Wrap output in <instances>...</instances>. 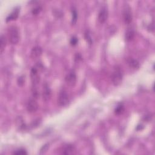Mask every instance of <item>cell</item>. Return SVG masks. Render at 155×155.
<instances>
[{
	"mask_svg": "<svg viewBox=\"0 0 155 155\" xmlns=\"http://www.w3.org/2000/svg\"><path fill=\"white\" fill-rule=\"evenodd\" d=\"M38 102H36V100L35 98H33V99H30L29 102L27 103V110L28 112L30 113H35L38 109Z\"/></svg>",
	"mask_w": 155,
	"mask_h": 155,
	"instance_id": "5b68a950",
	"label": "cell"
},
{
	"mask_svg": "<svg viewBox=\"0 0 155 155\" xmlns=\"http://www.w3.org/2000/svg\"><path fill=\"white\" fill-rule=\"evenodd\" d=\"M123 18L124 22L126 24H130L132 21V15L130 12L129 8H126L123 13Z\"/></svg>",
	"mask_w": 155,
	"mask_h": 155,
	"instance_id": "9c48e42d",
	"label": "cell"
},
{
	"mask_svg": "<svg viewBox=\"0 0 155 155\" xmlns=\"http://www.w3.org/2000/svg\"><path fill=\"white\" fill-rule=\"evenodd\" d=\"M19 84H20V85H21V84H22L23 83H24V81H23V79L22 78H20V79H19Z\"/></svg>",
	"mask_w": 155,
	"mask_h": 155,
	"instance_id": "7402d4cb",
	"label": "cell"
},
{
	"mask_svg": "<svg viewBox=\"0 0 155 155\" xmlns=\"http://www.w3.org/2000/svg\"><path fill=\"white\" fill-rule=\"evenodd\" d=\"M43 50L40 46H35L31 51V57L34 59L39 58L42 55Z\"/></svg>",
	"mask_w": 155,
	"mask_h": 155,
	"instance_id": "ba28073f",
	"label": "cell"
},
{
	"mask_svg": "<svg viewBox=\"0 0 155 155\" xmlns=\"http://www.w3.org/2000/svg\"><path fill=\"white\" fill-rule=\"evenodd\" d=\"M128 64L129 65V66L133 69H138L139 67V64L137 61V60H135L134 59H129L128 61Z\"/></svg>",
	"mask_w": 155,
	"mask_h": 155,
	"instance_id": "9a60e30c",
	"label": "cell"
},
{
	"mask_svg": "<svg viewBox=\"0 0 155 155\" xmlns=\"http://www.w3.org/2000/svg\"><path fill=\"white\" fill-rule=\"evenodd\" d=\"M30 77L33 85H34V86H36L40 82V77L38 71V69L36 67H33L31 69Z\"/></svg>",
	"mask_w": 155,
	"mask_h": 155,
	"instance_id": "8992f818",
	"label": "cell"
},
{
	"mask_svg": "<svg viewBox=\"0 0 155 155\" xmlns=\"http://www.w3.org/2000/svg\"><path fill=\"white\" fill-rule=\"evenodd\" d=\"M124 111V106L122 104H120L118 106H117L115 110V112L116 115H121L123 113Z\"/></svg>",
	"mask_w": 155,
	"mask_h": 155,
	"instance_id": "2e32d148",
	"label": "cell"
},
{
	"mask_svg": "<svg viewBox=\"0 0 155 155\" xmlns=\"http://www.w3.org/2000/svg\"><path fill=\"white\" fill-rule=\"evenodd\" d=\"M9 38L10 43L13 45H16L20 41V33L16 27H11L9 30Z\"/></svg>",
	"mask_w": 155,
	"mask_h": 155,
	"instance_id": "6da1fadb",
	"label": "cell"
},
{
	"mask_svg": "<svg viewBox=\"0 0 155 155\" xmlns=\"http://www.w3.org/2000/svg\"><path fill=\"white\" fill-rule=\"evenodd\" d=\"M13 154H20V155H23V154H27V153L24 150H22V149H20V150H17V151L13 153Z\"/></svg>",
	"mask_w": 155,
	"mask_h": 155,
	"instance_id": "44dd1931",
	"label": "cell"
},
{
	"mask_svg": "<svg viewBox=\"0 0 155 155\" xmlns=\"http://www.w3.org/2000/svg\"><path fill=\"white\" fill-rule=\"evenodd\" d=\"M19 9H15V11H14L13 12H12V13L10 15H9L7 16V18H6V21L9 22L11 21H13L17 19V18L18 17V15H19Z\"/></svg>",
	"mask_w": 155,
	"mask_h": 155,
	"instance_id": "7c38bea8",
	"label": "cell"
},
{
	"mask_svg": "<svg viewBox=\"0 0 155 155\" xmlns=\"http://www.w3.org/2000/svg\"><path fill=\"white\" fill-rule=\"evenodd\" d=\"M32 95H33V96H34V98H35V99H36V100H37L40 96V93L38 92V90H37V88H35V87H34V88H33Z\"/></svg>",
	"mask_w": 155,
	"mask_h": 155,
	"instance_id": "ac0fdd59",
	"label": "cell"
},
{
	"mask_svg": "<svg viewBox=\"0 0 155 155\" xmlns=\"http://www.w3.org/2000/svg\"><path fill=\"white\" fill-rule=\"evenodd\" d=\"M58 102L59 105L62 107L65 106L68 104L69 102V97L66 91L63 90L59 92Z\"/></svg>",
	"mask_w": 155,
	"mask_h": 155,
	"instance_id": "3957f363",
	"label": "cell"
},
{
	"mask_svg": "<svg viewBox=\"0 0 155 155\" xmlns=\"http://www.w3.org/2000/svg\"><path fill=\"white\" fill-rule=\"evenodd\" d=\"M78 40L77 38L74 36V37L72 38L71 40H70V44H71L72 46H75L78 44Z\"/></svg>",
	"mask_w": 155,
	"mask_h": 155,
	"instance_id": "ffe728a7",
	"label": "cell"
},
{
	"mask_svg": "<svg viewBox=\"0 0 155 155\" xmlns=\"http://www.w3.org/2000/svg\"><path fill=\"white\" fill-rule=\"evenodd\" d=\"M41 10H42V8L40 6L36 7L32 10V13L35 15H38V14L40 13Z\"/></svg>",
	"mask_w": 155,
	"mask_h": 155,
	"instance_id": "d6986e66",
	"label": "cell"
},
{
	"mask_svg": "<svg viewBox=\"0 0 155 155\" xmlns=\"http://www.w3.org/2000/svg\"><path fill=\"white\" fill-rule=\"evenodd\" d=\"M51 96V90L48 86V84L47 83H45L43 85V100L46 102L50 100Z\"/></svg>",
	"mask_w": 155,
	"mask_h": 155,
	"instance_id": "52a82bcc",
	"label": "cell"
},
{
	"mask_svg": "<svg viewBox=\"0 0 155 155\" xmlns=\"http://www.w3.org/2000/svg\"><path fill=\"white\" fill-rule=\"evenodd\" d=\"M108 18V12L106 9H104L101 11L98 15V21L101 24L104 23Z\"/></svg>",
	"mask_w": 155,
	"mask_h": 155,
	"instance_id": "30bf717a",
	"label": "cell"
},
{
	"mask_svg": "<svg viewBox=\"0 0 155 155\" xmlns=\"http://www.w3.org/2000/svg\"><path fill=\"white\" fill-rule=\"evenodd\" d=\"M78 18V13L77 11L75 10L72 11V24L73 25H75L76 24Z\"/></svg>",
	"mask_w": 155,
	"mask_h": 155,
	"instance_id": "e0dca14e",
	"label": "cell"
},
{
	"mask_svg": "<svg viewBox=\"0 0 155 155\" xmlns=\"http://www.w3.org/2000/svg\"><path fill=\"white\" fill-rule=\"evenodd\" d=\"M135 37V32L132 29H130L127 31L125 33V40L127 41H130L132 40Z\"/></svg>",
	"mask_w": 155,
	"mask_h": 155,
	"instance_id": "5bb4252c",
	"label": "cell"
},
{
	"mask_svg": "<svg viewBox=\"0 0 155 155\" xmlns=\"http://www.w3.org/2000/svg\"><path fill=\"white\" fill-rule=\"evenodd\" d=\"M6 46V38L4 35H1V39H0V53H1V54H2L4 50H5Z\"/></svg>",
	"mask_w": 155,
	"mask_h": 155,
	"instance_id": "4fadbf2b",
	"label": "cell"
},
{
	"mask_svg": "<svg viewBox=\"0 0 155 155\" xmlns=\"http://www.w3.org/2000/svg\"><path fill=\"white\" fill-rule=\"evenodd\" d=\"M123 73L121 69L119 67H116V68H115L114 71L113 72L111 76V80L113 84L115 86L119 85L122 81H123Z\"/></svg>",
	"mask_w": 155,
	"mask_h": 155,
	"instance_id": "7a4b0ae2",
	"label": "cell"
},
{
	"mask_svg": "<svg viewBox=\"0 0 155 155\" xmlns=\"http://www.w3.org/2000/svg\"><path fill=\"white\" fill-rule=\"evenodd\" d=\"M75 151V148L72 145H66L61 150V154H71Z\"/></svg>",
	"mask_w": 155,
	"mask_h": 155,
	"instance_id": "8fae6325",
	"label": "cell"
},
{
	"mask_svg": "<svg viewBox=\"0 0 155 155\" xmlns=\"http://www.w3.org/2000/svg\"><path fill=\"white\" fill-rule=\"evenodd\" d=\"M65 80L69 86L74 87L77 83V77L75 71H73V70L70 71L65 77Z\"/></svg>",
	"mask_w": 155,
	"mask_h": 155,
	"instance_id": "277c9868",
	"label": "cell"
}]
</instances>
